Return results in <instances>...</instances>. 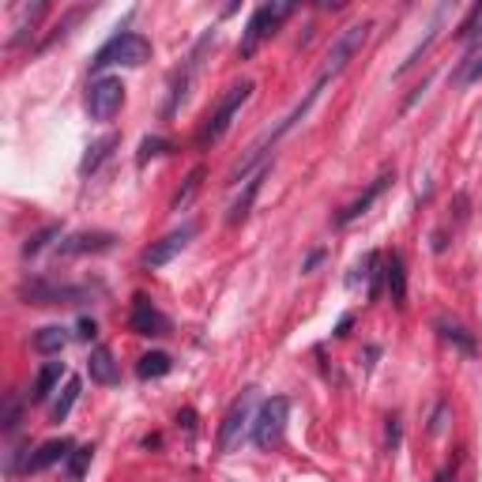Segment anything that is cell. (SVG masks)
<instances>
[{
  "mask_svg": "<svg viewBox=\"0 0 482 482\" xmlns=\"http://www.w3.org/2000/svg\"><path fill=\"white\" fill-rule=\"evenodd\" d=\"M257 91V83L252 79H241V83H234V87H226V95L219 98V106L211 110V117L204 120V128H200V147H207V143H219L226 132H230V125H234V117H237V110L249 102V95Z\"/></svg>",
  "mask_w": 482,
  "mask_h": 482,
  "instance_id": "1",
  "label": "cell"
},
{
  "mask_svg": "<svg viewBox=\"0 0 482 482\" xmlns=\"http://www.w3.org/2000/svg\"><path fill=\"white\" fill-rule=\"evenodd\" d=\"M147 61H151V42H147L143 34H136V31H125V34H113L110 42L95 53L91 72H102V68H110V64L140 68V64H147Z\"/></svg>",
  "mask_w": 482,
  "mask_h": 482,
  "instance_id": "2",
  "label": "cell"
},
{
  "mask_svg": "<svg viewBox=\"0 0 482 482\" xmlns=\"http://www.w3.org/2000/svg\"><path fill=\"white\" fill-rule=\"evenodd\" d=\"M369 31H373L369 19H354V23H347L343 31L332 38V46H328V53H324V68H320V79H324V83H328L332 76H339L347 64L354 61V53L366 46Z\"/></svg>",
  "mask_w": 482,
  "mask_h": 482,
  "instance_id": "3",
  "label": "cell"
},
{
  "mask_svg": "<svg viewBox=\"0 0 482 482\" xmlns=\"http://www.w3.org/2000/svg\"><path fill=\"white\" fill-rule=\"evenodd\" d=\"M287 419H290V399L287 396H272L264 399L257 419H252V445L272 452L279 441H283V430H287Z\"/></svg>",
  "mask_w": 482,
  "mask_h": 482,
  "instance_id": "4",
  "label": "cell"
},
{
  "mask_svg": "<svg viewBox=\"0 0 482 482\" xmlns=\"http://www.w3.org/2000/svg\"><path fill=\"white\" fill-rule=\"evenodd\" d=\"M290 11H294V4H260L257 11H252L245 34H241V46H237L241 57H252V53H257V46L264 42V38H272V34L279 31V23H283Z\"/></svg>",
  "mask_w": 482,
  "mask_h": 482,
  "instance_id": "5",
  "label": "cell"
},
{
  "mask_svg": "<svg viewBox=\"0 0 482 482\" xmlns=\"http://www.w3.org/2000/svg\"><path fill=\"white\" fill-rule=\"evenodd\" d=\"M120 102H125V83L117 76H98L87 87V113L95 120H113Z\"/></svg>",
  "mask_w": 482,
  "mask_h": 482,
  "instance_id": "6",
  "label": "cell"
},
{
  "mask_svg": "<svg viewBox=\"0 0 482 482\" xmlns=\"http://www.w3.org/2000/svg\"><path fill=\"white\" fill-rule=\"evenodd\" d=\"M19 298L26 305H79L87 298V287H61L49 279H31L19 287Z\"/></svg>",
  "mask_w": 482,
  "mask_h": 482,
  "instance_id": "7",
  "label": "cell"
},
{
  "mask_svg": "<svg viewBox=\"0 0 482 482\" xmlns=\"http://www.w3.org/2000/svg\"><path fill=\"white\" fill-rule=\"evenodd\" d=\"M252 404H257V388H245V392L234 399V407L226 411V419L219 426V452H230L237 445L241 430L252 426Z\"/></svg>",
  "mask_w": 482,
  "mask_h": 482,
  "instance_id": "8",
  "label": "cell"
},
{
  "mask_svg": "<svg viewBox=\"0 0 482 482\" xmlns=\"http://www.w3.org/2000/svg\"><path fill=\"white\" fill-rule=\"evenodd\" d=\"M196 230H200L196 222H185L181 230H173V234H166L163 241H155V245L143 252V264H147V267H163V264H170V260L178 257V252L196 237Z\"/></svg>",
  "mask_w": 482,
  "mask_h": 482,
  "instance_id": "9",
  "label": "cell"
},
{
  "mask_svg": "<svg viewBox=\"0 0 482 482\" xmlns=\"http://www.w3.org/2000/svg\"><path fill=\"white\" fill-rule=\"evenodd\" d=\"M128 328L136 332V336H166V332H170V317H166L163 309H155V305L140 294L136 305H132Z\"/></svg>",
  "mask_w": 482,
  "mask_h": 482,
  "instance_id": "10",
  "label": "cell"
},
{
  "mask_svg": "<svg viewBox=\"0 0 482 482\" xmlns=\"http://www.w3.org/2000/svg\"><path fill=\"white\" fill-rule=\"evenodd\" d=\"M272 178V166H260L257 173H249V181H245V189L237 193V200L230 204V215H226V222L230 226H237V222H245V215L252 211V204H257V196H260V189H264V181Z\"/></svg>",
  "mask_w": 482,
  "mask_h": 482,
  "instance_id": "11",
  "label": "cell"
},
{
  "mask_svg": "<svg viewBox=\"0 0 482 482\" xmlns=\"http://www.w3.org/2000/svg\"><path fill=\"white\" fill-rule=\"evenodd\" d=\"M113 234H106V230H83V234H72V237H64L57 252L61 257H79V252H106V249H113Z\"/></svg>",
  "mask_w": 482,
  "mask_h": 482,
  "instance_id": "12",
  "label": "cell"
},
{
  "mask_svg": "<svg viewBox=\"0 0 482 482\" xmlns=\"http://www.w3.org/2000/svg\"><path fill=\"white\" fill-rule=\"evenodd\" d=\"M396 178H392V173H384V178H377V181H373L369 185V189L366 193H362L358 200H354V204H347L343 211H339V215H336V226H351L354 219H362V215H366V211L373 207V200H377L384 189H388V185H392Z\"/></svg>",
  "mask_w": 482,
  "mask_h": 482,
  "instance_id": "13",
  "label": "cell"
},
{
  "mask_svg": "<svg viewBox=\"0 0 482 482\" xmlns=\"http://www.w3.org/2000/svg\"><path fill=\"white\" fill-rule=\"evenodd\" d=\"M46 11H49V4H46V0H34V4H23V8H19V16H16V26H11L8 49L23 46V42H26V34H34V26H38V19H42Z\"/></svg>",
  "mask_w": 482,
  "mask_h": 482,
  "instance_id": "14",
  "label": "cell"
},
{
  "mask_svg": "<svg viewBox=\"0 0 482 482\" xmlns=\"http://www.w3.org/2000/svg\"><path fill=\"white\" fill-rule=\"evenodd\" d=\"M87 369H91V381H98V384H117L120 381V369H117L110 347H95L87 358Z\"/></svg>",
  "mask_w": 482,
  "mask_h": 482,
  "instance_id": "15",
  "label": "cell"
},
{
  "mask_svg": "<svg viewBox=\"0 0 482 482\" xmlns=\"http://www.w3.org/2000/svg\"><path fill=\"white\" fill-rule=\"evenodd\" d=\"M68 452H76V445H72V437H57V441H46L42 448L31 456V467L26 471H46V467H53V463H61Z\"/></svg>",
  "mask_w": 482,
  "mask_h": 482,
  "instance_id": "16",
  "label": "cell"
},
{
  "mask_svg": "<svg viewBox=\"0 0 482 482\" xmlns=\"http://www.w3.org/2000/svg\"><path fill=\"white\" fill-rule=\"evenodd\" d=\"M384 287H388L396 305H404V298H407V267H404V257H399V252H392V257L384 260Z\"/></svg>",
  "mask_w": 482,
  "mask_h": 482,
  "instance_id": "17",
  "label": "cell"
},
{
  "mask_svg": "<svg viewBox=\"0 0 482 482\" xmlns=\"http://www.w3.org/2000/svg\"><path fill=\"white\" fill-rule=\"evenodd\" d=\"M113 147H120V136H117V132H110V136H102V140H95V143H91L87 147V155H83V163H79V173H83V178H87V173H95L102 163H106V158H110L113 155Z\"/></svg>",
  "mask_w": 482,
  "mask_h": 482,
  "instance_id": "18",
  "label": "cell"
},
{
  "mask_svg": "<svg viewBox=\"0 0 482 482\" xmlns=\"http://www.w3.org/2000/svg\"><path fill=\"white\" fill-rule=\"evenodd\" d=\"M61 377H64V362H46V366L38 369V381H34V392H31L34 404H46L53 396V388L61 384Z\"/></svg>",
  "mask_w": 482,
  "mask_h": 482,
  "instance_id": "19",
  "label": "cell"
},
{
  "mask_svg": "<svg viewBox=\"0 0 482 482\" xmlns=\"http://www.w3.org/2000/svg\"><path fill=\"white\" fill-rule=\"evenodd\" d=\"M31 343H34V351H38V354H61L64 347H68V328H61V324L38 328Z\"/></svg>",
  "mask_w": 482,
  "mask_h": 482,
  "instance_id": "20",
  "label": "cell"
},
{
  "mask_svg": "<svg viewBox=\"0 0 482 482\" xmlns=\"http://www.w3.org/2000/svg\"><path fill=\"white\" fill-rule=\"evenodd\" d=\"M170 369H173V358H170V354H163V351H155V354H143V358L136 362V373H140L143 381L166 377Z\"/></svg>",
  "mask_w": 482,
  "mask_h": 482,
  "instance_id": "21",
  "label": "cell"
},
{
  "mask_svg": "<svg viewBox=\"0 0 482 482\" xmlns=\"http://www.w3.org/2000/svg\"><path fill=\"white\" fill-rule=\"evenodd\" d=\"M437 332L445 336L452 347H460L463 354H475L478 351V343H475V336L467 328H460V324H452V320H437Z\"/></svg>",
  "mask_w": 482,
  "mask_h": 482,
  "instance_id": "22",
  "label": "cell"
},
{
  "mask_svg": "<svg viewBox=\"0 0 482 482\" xmlns=\"http://www.w3.org/2000/svg\"><path fill=\"white\" fill-rule=\"evenodd\" d=\"M79 388H83V381H79V377H68V381H64V392L57 396V404H53V422H64V419H68V411L76 407V399H79Z\"/></svg>",
  "mask_w": 482,
  "mask_h": 482,
  "instance_id": "23",
  "label": "cell"
},
{
  "mask_svg": "<svg viewBox=\"0 0 482 482\" xmlns=\"http://www.w3.org/2000/svg\"><path fill=\"white\" fill-rule=\"evenodd\" d=\"M445 16H448V8H441V11H437V19H434V26H430V34H426V38H422V46H419V49H414V53H411V57H407V61H404V64H399V68H396V76H404V72H411V68H414V64H419V61H422V53H426V49H430V46L437 42V34H441V19H445Z\"/></svg>",
  "mask_w": 482,
  "mask_h": 482,
  "instance_id": "24",
  "label": "cell"
},
{
  "mask_svg": "<svg viewBox=\"0 0 482 482\" xmlns=\"http://www.w3.org/2000/svg\"><path fill=\"white\" fill-rule=\"evenodd\" d=\"M19 419H23V404H19L16 392H8V396H4V411H0V430H4V434H16V430H19Z\"/></svg>",
  "mask_w": 482,
  "mask_h": 482,
  "instance_id": "25",
  "label": "cell"
},
{
  "mask_svg": "<svg viewBox=\"0 0 482 482\" xmlns=\"http://www.w3.org/2000/svg\"><path fill=\"white\" fill-rule=\"evenodd\" d=\"M170 151H173V143H170V140H163V136H147V140L140 143L136 163H140V166H147L151 158H163V155H170Z\"/></svg>",
  "mask_w": 482,
  "mask_h": 482,
  "instance_id": "26",
  "label": "cell"
},
{
  "mask_svg": "<svg viewBox=\"0 0 482 482\" xmlns=\"http://www.w3.org/2000/svg\"><path fill=\"white\" fill-rule=\"evenodd\" d=\"M91 460H95V448H91V445H79L72 456H68V478H72V482L83 478L87 467H91Z\"/></svg>",
  "mask_w": 482,
  "mask_h": 482,
  "instance_id": "27",
  "label": "cell"
},
{
  "mask_svg": "<svg viewBox=\"0 0 482 482\" xmlns=\"http://www.w3.org/2000/svg\"><path fill=\"white\" fill-rule=\"evenodd\" d=\"M53 237H61V226H42V230H38V234H31V237H26V245H23V257H34V252H42L46 245H49V241Z\"/></svg>",
  "mask_w": 482,
  "mask_h": 482,
  "instance_id": "28",
  "label": "cell"
},
{
  "mask_svg": "<svg viewBox=\"0 0 482 482\" xmlns=\"http://www.w3.org/2000/svg\"><path fill=\"white\" fill-rule=\"evenodd\" d=\"M200 181H204V170L196 166V170L189 173V181H185V189H181L178 196H173V211H181V207H189V204H193V196L200 193Z\"/></svg>",
  "mask_w": 482,
  "mask_h": 482,
  "instance_id": "29",
  "label": "cell"
},
{
  "mask_svg": "<svg viewBox=\"0 0 482 482\" xmlns=\"http://www.w3.org/2000/svg\"><path fill=\"white\" fill-rule=\"evenodd\" d=\"M384 445L388 452L399 448V414H388V430H384Z\"/></svg>",
  "mask_w": 482,
  "mask_h": 482,
  "instance_id": "30",
  "label": "cell"
},
{
  "mask_svg": "<svg viewBox=\"0 0 482 482\" xmlns=\"http://www.w3.org/2000/svg\"><path fill=\"white\" fill-rule=\"evenodd\" d=\"M23 456H31V448H26V445H16V448L8 452V463H4V467H8V475H16V471H19V460H23Z\"/></svg>",
  "mask_w": 482,
  "mask_h": 482,
  "instance_id": "31",
  "label": "cell"
},
{
  "mask_svg": "<svg viewBox=\"0 0 482 482\" xmlns=\"http://www.w3.org/2000/svg\"><path fill=\"white\" fill-rule=\"evenodd\" d=\"M445 419H448V404H437V411H434V422H430V434L437 437L441 430H445Z\"/></svg>",
  "mask_w": 482,
  "mask_h": 482,
  "instance_id": "32",
  "label": "cell"
},
{
  "mask_svg": "<svg viewBox=\"0 0 482 482\" xmlns=\"http://www.w3.org/2000/svg\"><path fill=\"white\" fill-rule=\"evenodd\" d=\"M95 336H98V324L91 317H83L79 320V339H95Z\"/></svg>",
  "mask_w": 482,
  "mask_h": 482,
  "instance_id": "33",
  "label": "cell"
},
{
  "mask_svg": "<svg viewBox=\"0 0 482 482\" xmlns=\"http://www.w3.org/2000/svg\"><path fill=\"white\" fill-rule=\"evenodd\" d=\"M320 260H324V252H320V249H317V252H309V260L302 264V272H313V267H317Z\"/></svg>",
  "mask_w": 482,
  "mask_h": 482,
  "instance_id": "34",
  "label": "cell"
},
{
  "mask_svg": "<svg viewBox=\"0 0 482 482\" xmlns=\"http://www.w3.org/2000/svg\"><path fill=\"white\" fill-rule=\"evenodd\" d=\"M351 324H354V317H343L339 328H336V336H347V332H351Z\"/></svg>",
  "mask_w": 482,
  "mask_h": 482,
  "instance_id": "35",
  "label": "cell"
}]
</instances>
